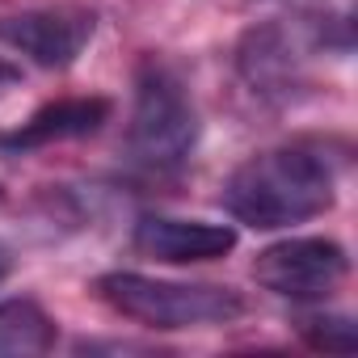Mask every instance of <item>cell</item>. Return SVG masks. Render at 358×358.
I'll return each instance as SVG.
<instances>
[{"label": "cell", "mask_w": 358, "mask_h": 358, "mask_svg": "<svg viewBox=\"0 0 358 358\" xmlns=\"http://www.w3.org/2000/svg\"><path fill=\"white\" fill-rule=\"evenodd\" d=\"M224 207L262 232L303 224L333 207V173L308 148H274L245 160L224 186Z\"/></svg>", "instance_id": "obj_1"}, {"label": "cell", "mask_w": 358, "mask_h": 358, "mask_svg": "<svg viewBox=\"0 0 358 358\" xmlns=\"http://www.w3.org/2000/svg\"><path fill=\"white\" fill-rule=\"evenodd\" d=\"M101 299L148 324V329H207V324H228L245 312L241 291L232 287H215V282H164V278H148V274H106L97 278Z\"/></svg>", "instance_id": "obj_2"}, {"label": "cell", "mask_w": 358, "mask_h": 358, "mask_svg": "<svg viewBox=\"0 0 358 358\" xmlns=\"http://www.w3.org/2000/svg\"><path fill=\"white\" fill-rule=\"evenodd\" d=\"M131 156L152 173L182 169L199 143V110L177 80L173 68L148 59L135 80V110H131Z\"/></svg>", "instance_id": "obj_3"}, {"label": "cell", "mask_w": 358, "mask_h": 358, "mask_svg": "<svg viewBox=\"0 0 358 358\" xmlns=\"http://www.w3.org/2000/svg\"><path fill=\"white\" fill-rule=\"evenodd\" d=\"M350 270V257L337 241H324V236H291V241H278L270 249L257 253L253 262V278L282 295V299H295V303H320L329 299L341 278Z\"/></svg>", "instance_id": "obj_4"}, {"label": "cell", "mask_w": 358, "mask_h": 358, "mask_svg": "<svg viewBox=\"0 0 358 358\" xmlns=\"http://www.w3.org/2000/svg\"><path fill=\"white\" fill-rule=\"evenodd\" d=\"M97 30L93 9L85 5H47V9H26L13 17H0V38L38 68H68L76 55L89 47Z\"/></svg>", "instance_id": "obj_5"}, {"label": "cell", "mask_w": 358, "mask_h": 358, "mask_svg": "<svg viewBox=\"0 0 358 358\" xmlns=\"http://www.w3.org/2000/svg\"><path fill=\"white\" fill-rule=\"evenodd\" d=\"M135 249L164 266H194L215 262L236 249V228L207 224V220H173V215H148L135 224Z\"/></svg>", "instance_id": "obj_6"}, {"label": "cell", "mask_w": 358, "mask_h": 358, "mask_svg": "<svg viewBox=\"0 0 358 358\" xmlns=\"http://www.w3.org/2000/svg\"><path fill=\"white\" fill-rule=\"evenodd\" d=\"M110 97H64V101H47L43 110H34L17 131L0 135L5 152H30V148H51L64 139H85L93 131H101L110 122Z\"/></svg>", "instance_id": "obj_7"}, {"label": "cell", "mask_w": 358, "mask_h": 358, "mask_svg": "<svg viewBox=\"0 0 358 358\" xmlns=\"http://www.w3.org/2000/svg\"><path fill=\"white\" fill-rule=\"evenodd\" d=\"M236 68L253 93L270 101H287L299 89V51L282 26H257L241 38Z\"/></svg>", "instance_id": "obj_8"}, {"label": "cell", "mask_w": 358, "mask_h": 358, "mask_svg": "<svg viewBox=\"0 0 358 358\" xmlns=\"http://www.w3.org/2000/svg\"><path fill=\"white\" fill-rule=\"evenodd\" d=\"M55 345V320L30 303V299H9L0 303V358H30L47 354Z\"/></svg>", "instance_id": "obj_9"}, {"label": "cell", "mask_w": 358, "mask_h": 358, "mask_svg": "<svg viewBox=\"0 0 358 358\" xmlns=\"http://www.w3.org/2000/svg\"><path fill=\"white\" fill-rule=\"evenodd\" d=\"M299 333L308 345H316L324 354H354L358 350V329L350 316H303Z\"/></svg>", "instance_id": "obj_10"}, {"label": "cell", "mask_w": 358, "mask_h": 358, "mask_svg": "<svg viewBox=\"0 0 358 358\" xmlns=\"http://www.w3.org/2000/svg\"><path fill=\"white\" fill-rule=\"evenodd\" d=\"M17 80H22V68H13L9 59H0V97H5L9 89H17Z\"/></svg>", "instance_id": "obj_11"}, {"label": "cell", "mask_w": 358, "mask_h": 358, "mask_svg": "<svg viewBox=\"0 0 358 358\" xmlns=\"http://www.w3.org/2000/svg\"><path fill=\"white\" fill-rule=\"evenodd\" d=\"M9 266H13V253H9L5 245H0V278H5V274H9Z\"/></svg>", "instance_id": "obj_12"}]
</instances>
